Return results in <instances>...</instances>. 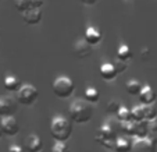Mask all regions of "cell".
<instances>
[{
  "mask_svg": "<svg viewBox=\"0 0 157 152\" xmlns=\"http://www.w3.org/2000/svg\"><path fill=\"white\" fill-rule=\"evenodd\" d=\"M3 84H4V88H6L7 91H11V92L18 91V88L21 86L20 80H18L15 75H7V77L4 78Z\"/></svg>",
  "mask_w": 157,
  "mask_h": 152,
  "instance_id": "cell-17",
  "label": "cell"
},
{
  "mask_svg": "<svg viewBox=\"0 0 157 152\" xmlns=\"http://www.w3.org/2000/svg\"><path fill=\"white\" fill-rule=\"evenodd\" d=\"M83 4H86V6H92V4H95L98 0H81Z\"/></svg>",
  "mask_w": 157,
  "mask_h": 152,
  "instance_id": "cell-31",
  "label": "cell"
},
{
  "mask_svg": "<svg viewBox=\"0 0 157 152\" xmlns=\"http://www.w3.org/2000/svg\"><path fill=\"white\" fill-rule=\"evenodd\" d=\"M22 14V20L29 25H36L40 22L42 20V10L38 9V7H31L27 11L21 13Z\"/></svg>",
  "mask_w": 157,
  "mask_h": 152,
  "instance_id": "cell-8",
  "label": "cell"
},
{
  "mask_svg": "<svg viewBox=\"0 0 157 152\" xmlns=\"http://www.w3.org/2000/svg\"><path fill=\"white\" fill-rule=\"evenodd\" d=\"M149 131H150V130H149L147 120H138V122H133V135L132 137H135V138L147 137Z\"/></svg>",
  "mask_w": 157,
  "mask_h": 152,
  "instance_id": "cell-11",
  "label": "cell"
},
{
  "mask_svg": "<svg viewBox=\"0 0 157 152\" xmlns=\"http://www.w3.org/2000/svg\"><path fill=\"white\" fill-rule=\"evenodd\" d=\"M74 53L79 59H86L92 54V45H89L85 39L77 41L74 45Z\"/></svg>",
  "mask_w": 157,
  "mask_h": 152,
  "instance_id": "cell-9",
  "label": "cell"
},
{
  "mask_svg": "<svg viewBox=\"0 0 157 152\" xmlns=\"http://www.w3.org/2000/svg\"><path fill=\"white\" fill-rule=\"evenodd\" d=\"M50 134L56 141H68L72 134V124L63 114H56L50 123Z\"/></svg>",
  "mask_w": 157,
  "mask_h": 152,
  "instance_id": "cell-2",
  "label": "cell"
},
{
  "mask_svg": "<svg viewBox=\"0 0 157 152\" xmlns=\"http://www.w3.org/2000/svg\"><path fill=\"white\" fill-rule=\"evenodd\" d=\"M139 101L142 102L143 105H147V103H154L156 102V92L154 90L151 88L150 85H142V90L139 92Z\"/></svg>",
  "mask_w": 157,
  "mask_h": 152,
  "instance_id": "cell-10",
  "label": "cell"
},
{
  "mask_svg": "<svg viewBox=\"0 0 157 152\" xmlns=\"http://www.w3.org/2000/svg\"><path fill=\"white\" fill-rule=\"evenodd\" d=\"M9 152H24V149L21 148L20 145H17V144H14V145H10Z\"/></svg>",
  "mask_w": 157,
  "mask_h": 152,
  "instance_id": "cell-29",
  "label": "cell"
},
{
  "mask_svg": "<svg viewBox=\"0 0 157 152\" xmlns=\"http://www.w3.org/2000/svg\"><path fill=\"white\" fill-rule=\"evenodd\" d=\"M39 91L36 86L31 85V84H24L21 85L17 91V102L25 106H29L38 99Z\"/></svg>",
  "mask_w": 157,
  "mask_h": 152,
  "instance_id": "cell-4",
  "label": "cell"
},
{
  "mask_svg": "<svg viewBox=\"0 0 157 152\" xmlns=\"http://www.w3.org/2000/svg\"><path fill=\"white\" fill-rule=\"evenodd\" d=\"M114 67H116V70H117V73H124L125 70L128 69V63L125 62V60H121V59H117L116 60V63H114Z\"/></svg>",
  "mask_w": 157,
  "mask_h": 152,
  "instance_id": "cell-28",
  "label": "cell"
},
{
  "mask_svg": "<svg viewBox=\"0 0 157 152\" xmlns=\"http://www.w3.org/2000/svg\"><path fill=\"white\" fill-rule=\"evenodd\" d=\"M156 144L153 140L147 137H142V138H135L132 141L129 152H156Z\"/></svg>",
  "mask_w": 157,
  "mask_h": 152,
  "instance_id": "cell-5",
  "label": "cell"
},
{
  "mask_svg": "<svg viewBox=\"0 0 157 152\" xmlns=\"http://www.w3.org/2000/svg\"><path fill=\"white\" fill-rule=\"evenodd\" d=\"M131 119L133 122H138V120H145V107L142 105H136L131 109Z\"/></svg>",
  "mask_w": 157,
  "mask_h": 152,
  "instance_id": "cell-19",
  "label": "cell"
},
{
  "mask_svg": "<svg viewBox=\"0 0 157 152\" xmlns=\"http://www.w3.org/2000/svg\"><path fill=\"white\" fill-rule=\"evenodd\" d=\"M42 4H43V0H32V7H38V9H40Z\"/></svg>",
  "mask_w": 157,
  "mask_h": 152,
  "instance_id": "cell-30",
  "label": "cell"
},
{
  "mask_svg": "<svg viewBox=\"0 0 157 152\" xmlns=\"http://www.w3.org/2000/svg\"><path fill=\"white\" fill-rule=\"evenodd\" d=\"M68 112L72 122L78 123V124H83V123H88L92 120L93 106L86 99H75L70 105Z\"/></svg>",
  "mask_w": 157,
  "mask_h": 152,
  "instance_id": "cell-1",
  "label": "cell"
},
{
  "mask_svg": "<svg viewBox=\"0 0 157 152\" xmlns=\"http://www.w3.org/2000/svg\"><path fill=\"white\" fill-rule=\"evenodd\" d=\"M117 119H118V122H127V120H132L131 119V109L127 106H120L118 112H117Z\"/></svg>",
  "mask_w": 157,
  "mask_h": 152,
  "instance_id": "cell-23",
  "label": "cell"
},
{
  "mask_svg": "<svg viewBox=\"0 0 157 152\" xmlns=\"http://www.w3.org/2000/svg\"><path fill=\"white\" fill-rule=\"evenodd\" d=\"M42 145L43 144L38 134H29L25 140V149L28 152H40Z\"/></svg>",
  "mask_w": 157,
  "mask_h": 152,
  "instance_id": "cell-12",
  "label": "cell"
},
{
  "mask_svg": "<svg viewBox=\"0 0 157 152\" xmlns=\"http://www.w3.org/2000/svg\"><path fill=\"white\" fill-rule=\"evenodd\" d=\"M156 148H157V145H156Z\"/></svg>",
  "mask_w": 157,
  "mask_h": 152,
  "instance_id": "cell-33",
  "label": "cell"
},
{
  "mask_svg": "<svg viewBox=\"0 0 157 152\" xmlns=\"http://www.w3.org/2000/svg\"><path fill=\"white\" fill-rule=\"evenodd\" d=\"M125 90H127V92L129 94V95H139L140 90H142V84L139 82L138 80H129L127 81V84H125Z\"/></svg>",
  "mask_w": 157,
  "mask_h": 152,
  "instance_id": "cell-18",
  "label": "cell"
},
{
  "mask_svg": "<svg viewBox=\"0 0 157 152\" xmlns=\"http://www.w3.org/2000/svg\"><path fill=\"white\" fill-rule=\"evenodd\" d=\"M99 138H110V140H116L117 134H116V130H114L113 124L110 122H106L100 126V131H99Z\"/></svg>",
  "mask_w": 157,
  "mask_h": 152,
  "instance_id": "cell-15",
  "label": "cell"
},
{
  "mask_svg": "<svg viewBox=\"0 0 157 152\" xmlns=\"http://www.w3.org/2000/svg\"><path fill=\"white\" fill-rule=\"evenodd\" d=\"M14 6L20 13H24L32 7V0H14Z\"/></svg>",
  "mask_w": 157,
  "mask_h": 152,
  "instance_id": "cell-25",
  "label": "cell"
},
{
  "mask_svg": "<svg viewBox=\"0 0 157 152\" xmlns=\"http://www.w3.org/2000/svg\"><path fill=\"white\" fill-rule=\"evenodd\" d=\"M131 145H132V141L124 135V137H117L116 138V144H114V149L117 152H129Z\"/></svg>",
  "mask_w": 157,
  "mask_h": 152,
  "instance_id": "cell-16",
  "label": "cell"
},
{
  "mask_svg": "<svg viewBox=\"0 0 157 152\" xmlns=\"http://www.w3.org/2000/svg\"><path fill=\"white\" fill-rule=\"evenodd\" d=\"M0 126H2L3 134H6V135H15L18 131H20L18 122L13 114H10V116H4L3 119L0 120Z\"/></svg>",
  "mask_w": 157,
  "mask_h": 152,
  "instance_id": "cell-6",
  "label": "cell"
},
{
  "mask_svg": "<svg viewBox=\"0 0 157 152\" xmlns=\"http://www.w3.org/2000/svg\"><path fill=\"white\" fill-rule=\"evenodd\" d=\"M132 57V50L129 49L128 45H120L118 49H117V59H121V60H129Z\"/></svg>",
  "mask_w": 157,
  "mask_h": 152,
  "instance_id": "cell-22",
  "label": "cell"
},
{
  "mask_svg": "<svg viewBox=\"0 0 157 152\" xmlns=\"http://www.w3.org/2000/svg\"><path fill=\"white\" fill-rule=\"evenodd\" d=\"M145 107V120L147 122H151V120L157 119V106L154 103H147L143 105Z\"/></svg>",
  "mask_w": 157,
  "mask_h": 152,
  "instance_id": "cell-21",
  "label": "cell"
},
{
  "mask_svg": "<svg viewBox=\"0 0 157 152\" xmlns=\"http://www.w3.org/2000/svg\"><path fill=\"white\" fill-rule=\"evenodd\" d=\"M83 39H85L86 42H88L89 45H99L101 42V34L99 30H96L95 27H88L85 31V36H83Z\"/></svg>",
  "mask_w": 157,
  "mask_h": 152,
  "instance_id": "cell-13",
  "label": "cell"
},
{
  "mask_svg": "<svg viewBox=\"0 0 157 152\" xmlns=\"http://www.w3.org/2000/svg\"><path fill=\"white\" fill-rule=\"evenodd\" d=\"M17 110V101L11 96H0V116H10Z\"/></svg>",
  "mask_w": 157,
  "mask_h": 152,
  "instance_id": "cell-7",
  "label": "cell"
},
{
  "mask_svg": "<svg viewBox=\"0 0 157 152\" xmlns=\"http://www.w3.org/2000/svg\"><path fill=\"white\" fill-rule=\"evenodd\" d=\"M120 106H121V103H120L118 101H116V99H113V101H109L106 110H107V113H110V114H116L117 112H118Z\"/></svg>",
  "mask_w": 157,
  "mask_h": 152,
  "instance_id": "cell-26",
  "label": "cell"
},
{
  "mask_svg": "<svg viewBox=\"0 0 157 152\" xmlns=\"http://www.w3.org/2000/svg\"><path fill=\"white\" fill-rule=\"evenodd\" d=\"M117 74H118V73H117L114 64H111V63H103L100 66V75L103 80H106V81L116 80Z\"/></svg>",
  "mask_w": 157,
  "mask_h": 152,
  "instance_id": "cell-14",
  "label": "cell"
},
{
  "mask_svg": "<svg viewBox=\"0 0 157 152\" xmlns=\"http://www.w3.org/2000/svg\"><path fill=\"white\" fill-rule=\"evenodd\" d=\"M121 126V131L127 137H132L133 135V122L132 120H127V122H120Z\"/></svg>",
  "mask_w": 157,
  "mask_h": 152,
  "instance_id": "cell-24",
  "label": "cell"
},
{
  "mask_svg": "<svg viewBox=\"0 0 157 152\" xmlns=\"http://www.w3.org/2000/svg\"><path fill=\"white\" fill-rule=\"evenodd\" d=\"M83 95H85L86 101L90 102V103H96V102H99V99H100V94H99V91L96 90V88H93V86L86 88Z\"/></svg>",
  "mask_w": 157,
  "mask_h": 152,
  "instance_id": "cell-20",
  "label": "cell"
},
{
  "mask_svg": "<svg viewBox=\"0 0 157 152\" xmlns=\"http://www.w3.org/2000/svg\"><path fill=\"white\" fill-rule=\"evenodd\" d=\"M52 152H70V149L64 141H56L54 145L52 146Z\"/></svg>",
  "mask_w": 157,
  "mask_h": 152,
  "instance_id": "cell-27",
  "label": "cell"
},
{
  "mask_svg": "<svg viewBox=\"0 0 157 152\" xmlns=\"http://www.w3.org/2000/svg\"><path fill=\"white\" fill-rule=\"evenodd\" d=\"M3 135V130H2V126H0V137Z\"/></svg>",
  "mask_w": 157,
  "mask_h": 152,
  "instance_id": "cell-32",
  "label": "cell"
},
{
  "mask_svg": "<svg viewBox=\"0 0 157 152\" xmlns=\"http://www.w3.org/2000/svg\"><path fill=\"white\" fill-rule=\"evenodd\" d=\"M52 88H53V92L57 98L67 99L74 94L75 84H74V81L70 77H67V75H60V77H57L56 80L53 81Z\"/></svg>",
  "mask_w": 157,
  "mask_h": 152,
  "instance_id": "cell-3",
  "label": "cell"
}]
</instances>
